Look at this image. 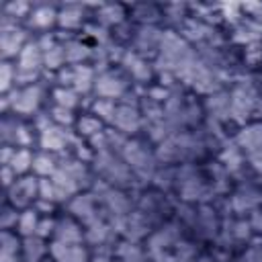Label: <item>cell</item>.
<instances>
[{"instance_id": "obj_1", "label": "cell", "mask_w": 262, "mask_h": 262, "mask_svg": "<svg viewBox=\"0 0 262 262\" xmlns=\"http://www.w3.org/2000/svg\"><path fill=\"white\" fill-rule=\"evenodd\" d=\"M205 149V143L199 139L196 133L192 131H176L172 135H168L162 143H158L156 147V158L160 164H186L194 158H199Z\"/></svg>"}, {"instance_id": "obj_2", "label": "cell", "mask_w": 262, "mask_h": 262, "mask_svg": "<svg viewBox=\"0 0 262 262\" xmlns=\"http://www.w3.org/2000/svg\"><path fill=\"white\" fill-rule=\"evenodd\" d=\"M92 170L94 174L98 176L96 180H102L104 184L108 186H115V188H129L135 184V174L131 172V168L125 164V160L111 151V149H104V151H96L94 158H92Z\"/></svg>"}, {"instance_id": "obj_3", "label": "cell", "mask_w": 262, "mask_h": 262, "mask_svg": "<svg viewBox=\"0 0 262 262\" xmlns=\"http://www.w3.org/2000/svg\"><path fill=\"white\" fill-rule=\"evenodd\" d=\"M43 84H31V86H23V88H14L6 94H2L0 98V111L2 115H16L20 119H29L39 115L41 104H43Z\"/></svg>"}, {"instance_id": "obj_4", "label": "cell", "mask_w": 262, "mask_h": 262, "mask_svg": "<svg viewBox=\"0 0 262 262\" xmlns=\"http://www.w3.org/2000/svg\"><path fill=\"white\" fill-rule=\"evenodd\" d=\"M121 158L131 168V172L135 174L137 180H141V182L154 180L160 162L156 158V151H151L145 141H141L137 137H129L121 151Z\"/></svg>"}, {"instance_id": "obj_5", "label": "cell", "mask_w": 262, "mask_h": 262, "mask_svg": "<svg viewBox=\"0 0 262 262\" xmlns=\"http://www.w3.org/2000/svg\"><path fill=\"white\" fill-rule=\"evenodd\" d=\"M262 94L252 82H239L229 92V119L239 125H248V121L260 111Z\"/></svg>"}, {"instance_id": "obj_6", "label": "cell", "mask_w": 262, "mask_h": 262, "mask_svg": "<svg viewBox=\"0 0 262 262\" xmlns=\"http://www.w3.org/2000/svg\"><path fill=\"white\" fill-rule=\"evenodd\" d=\"M190 53V45L188 41L176 33V31H164L162 43H160V51L154 59V70L158 74H166V76H174L176 68L180 66V61Z\"/></svg>"}, {"instance_id": "obj_7", "label": "cell", "mask_w": 262, "mask_h": 262, "mask_svg": "<svg viewBox=\"0 0 262 262\" xmlns=\"http://www.w3.org/2000/svg\"><path fill=\"white\" fill-rule=\"evenodd\" d=\"M94 94L96 98H108L121 102L125 96L131 94V78L123 70H113V68L98 70L94 82Z\"/></svg>"}, {"instance_id": "obj_8", "label": "cell", "mask_w": 262, "mask_h": 262, "mask_svg": "<svg viewBox=\"0 0 262 262\" xmlns=\"http://www.w3.org/2000/svg\"><path fill=\"white\" fill-rule=\"evenodd\" d=\"M29 41H31V37H29L27 27H20V23H16L8 16L0 18V55H2V61L16 59Z\"/></svg>"}, {"instance_id": "obj_9", "label": "cell", "mask_w": 262, "mask_h": 262, "mask_svg": "<svg viewBox=\"0 0 262 262\" xmlns=\"http://www.w3.org/2000/svg\"><path fill=\"white\" fill-rule=\"evenodd\" d=\"M96 68L90 63H82V66H66L59 72H55V80L57 86H68L74 88L80 96L94 92V82H96Z\"/></svg>"}, {"instance_id": "obj_10", "label": "cell", "mask_w": 262, "mask_h": 262, "mask_svg": "<svg viewBox=\"0 0 262 262\" xmlns=\"http://www.w3.org/2000/svg\"><path fill=\"white\" fill-rule=\"evenodd\" d=\"M0 139H2V145L31 149V145L35 143V127L16 115H2Z\"/></svg>"}, {"instance_id": "obj_11", "label": "cell", "mask_w": 262, "mask_h": 262, "mask_svg": "<svg viewBox=\"0 0 262 262\" xmlns=\"http://www.w3.org/2000/svg\"><path fill=\"white\" fill-rule=\"evenodd\" d=\"M39 199V178L35 174H25L14 180V184L4 190V201L16 207L18 211L29 209Z\"/></svg>"}, {"instance_id": "obj_12", "label": "cell", "mask_w": 262, "mask_h": 262, "mask_svg": "<svg viewBox=\"0 0 262 262\" xmlns=\"http://www.w3.org/2000/svg\"><path fill=\"white\" fill-rule=\"evenodd\" d=\"M182 229L184 227L178 221H168V223H162L158 229H154L145 239L147 256L151 258L162 252H172L174 246L182 239Z\"/></svg>"}, {"instance_id": "obj_13", "label": "cell", "mask_w": 262, "mask_h": 262, "mask_svg": "<svg viewBox=\"0 0 262 262\" xmlns=\"http://www.w3.org/2000/svg\"><path fill=\"white\" fill-rule=\"evenodd\" d=\"M145 125L143 113L139 102H119L115 121H113V129H117L119 133H123L125 137H135Z\"/></svg>"}, {"instance_id": "obj_14", "label": "cell", "mask_w": 262, "mask_h": 262, "mask_svg": "<svg viewBox=\"0 0 262 262\" xmlns=\"http://www.w3.org/2000/svg\"><path fill=\"white\" fill-rule=\"evenodd\" d=\"M121 61V70L131 78V82L135 84H147L151 82L156 70H154V63H149V59H145L143 55H139L137 51L133 49H125L119 57Z\"/></svg>"}, {"instance_id": "obj_15", "label": "cell", "mask_w": 262, "mask_h": 262, "mask_svg": "<svg viewBox=\"0 0 262 262\" xmlns=\"http://www.w3.org/2000/svg\"><path fill=\"white\" fill-rule=\"evenodd\" d=\"M74 139H76V133H72L66 127H59L55 123L37 135V143H39L41 151H49L55 156H61L63 151H68L72 147Z\"/></svg>"}, {"instance_id": "obj_16", "label": "cell", "mask_w": 262, "mask_h": 262, "mask_svg": "<svg viewBox=\"0 0 262 262\" xmlns=\"http://www.w3.org/2000/svg\"><path fill=\"white\" fill-rule=\"evenodd\" d=\"M66 209H68V213H70L72 217H76L84 227L102 215L100 209H98V201H96V196H94L92 190H82V192H78L76 196H72V199L66 203Z\"/></svg>"}, {"instance_id": "obj_17", "label": "cell", "mask_w": 262, "mask_h": 262, "mask_svg": "<svg viewBox=\"0 0 262 262\" xmlns=\"http://www.w3.org/2000/svg\"><path fill=\"white\" fill-rule=\"evenodd\" d=\"M164 31H160L156 25H141L135 33H133V51H137L139 55L154 57L160 51V43H162Z\"/></svg>"}, {"instance_id": "obj_18", "label": "cell", "mask_w": 262, "mask_h": 262, "mask_svg": "<svg viewBox=\"0 0 262 262\" xmlns=\"http://www.w3.org/2000/svg\"><path fill=\"white\" fill-rule=\"evenodd\" d=\"M53 242H61V244H86L84 242V225L76 217H72L70 213L55 217Z\"/></svg>"}, {"instance_id": "obj_19", "label": "cell", "mask_w": 262, "mask_h": 262, "mask_svg": "<svg viewBox=\"0 0 262 262\" xmlns=\"http://www.w3.org/2000/svg\"><path fill=\"white\" fill-rule=\"evenodd\" d=\"M57 12H59V8L53 4H35L29 18L25 20V27L29 31H37L41 35H47L49 29L57 25Z\"/></svg>"}, {"instance_id": "obj_20", "label": "cell", "mask_w": 262, "mask_h": 262, "mask_svg": "<svg viewBox=\"0 0 262 262\" xmlns=\"http://www.w3.org/2000/svg\"><path fill=\"white\" fill-rule=\"evenodd\" d=\"M233 143L242 149V154L246 158L262 151V123H248L244 125L237 133H235V139Z\"/></svg>"}, {"instance_id": "obj_21", "label": "cell", "mask_w": 262, "mask_h": 262, "mask_svg": "<svg viewBox=\"0 0 262 262\" xmlns=\"http://www.w3.org/2000/svg\"><path fill=\"white\" fill-rule=\"evenodd\" d=\"M49 258L55 262H90V252L86 244H61L49 242Z\"/></svg>"}, {"instance_id": "obj_22", "label": "cell", "mask_w": 262, "mask_h": 262, "mask_svg": "<svg viewBox=\"0 0 262 262\" xmlns=\"http://www.w3.org/2000/svg\"><path fill=\"white\" fill-rule=\"evenodd\" d=\"M180 35L188 43H209L213 37V27L207 25L203 18H184L180 23Z\"/></svg>"}, {"instance_id": "obj_23", "label": "cell", "mask_w": 262, "mask_h": 262, "mask_svg": "<svg viewBox=\"0 0 262 262\" xmlns=\"http://www.w3.org/2000/svg\"><path fill=\"white\" fill-rule=\"evenodd\" d=\"M203 108H205V113L209 115V119H213V123L227 121V119H229V92L217 90V92L209 94V96L205 98Z\"/></svg>"}, {"instance_id": "obj_24", "label": "cell", "mask_w": 262, "mask_h": 262, "mask_svg": "<svg viewBox=\"0 0 262 262\" xmlns=\"http://www.w3.org/2000/svg\"><path fill=\"white\" fill-rule=\"evenodd\" d=\"M113 258H117V260H121V262H147L149 256H147L145 246H141L139 242H131V239L121 237V239L115 244Z\"/></svg>"}, {"instance_id": "obj_25", "label": "cell", "mask_w": 262, "mask_h": 262, "mask_svg": "<svg viewBox=\"0 0 262 262\" xmlns=\"http://www.w3.org/2000/svg\"><path fill=\"white\" fill-rule=\"evenodd\" d=\"M0 262H23V237L4 229L0 235Z\"/></svg>"}, {"instance_id": "obj_26", "label": "cell", "mask_w": 262, "mask_h": 262, "mask_svg": "<svg viewBox=\"0 0 262 262\" xmlns=\"http://www.w3.org/2000/svg\"><path fill=\"white\" fill-rule=\"evenodd\" d=\"M84 14H86L84 6L63 4V6H59V12H57V27L66 29V31H76L84 25Z\"/></svg>"}, {"instance_id": "obj_27", "label": "cell", "mask_w": 262, "mask_h": 262, "mask_svg": "<svg viewBox=\"0 0 262 262\" xmlns=\"http://www.w3.org/2000/svg\"><path fill=\"white\" fill-rule=\"evenodd\" d=\"M63 51H66L68 66H82V63H88L94 57L92 47L86 45L80 39H68V41H63Z\"/></svg>"}, {"instance_id": "obj_28", "label": "cell", "mask_w": 262, "mask_h": 262, "mask_svg": "<svg viewBox=\"0 0 262 262\" xmlns=\"http://www.w3.org/2000/svg\"><path fill=\"white\" fill-rule=\"evenodd\" d=\"M233 41L242 45H256L262 41V23L254 18L242 20L233 31Z\"/></svg>"}, {"instance_id": "obj_29", "label": "cell", "mask_w": 262, "mask_h": 262, "mask_svg": "<svg viewBox=\"0 0 262 262\" xmlns=\"http://www.w3.org/2000/svg\"><path fill=\"white\" fill-rule=\"evenodd\" d=\"M258 205H262V194H258L256 190H252L250 186L248 188H242L237 190L233 196H231V209L237 213V215H244V213H254L258 209Z\"/></svg>"}, {"instance_id": "obj_30", "label": "cell", "mask_w": 262, "mask_h": 262, "mask_svg": "<svg viewBox=\"0 0 262 262\" xmlns=\"http://www.w3.org/2000/svg\"><path fill=\"white\" fill-rule=\"evenodd\" d=\"M125 16L127 14H125V8L121 4H100L96 8V14H94L96 23L100 27H104V29L123 25L125 23Z\"/></svg>"}, {"instance_id": "obj_31", "label": "cell", "mask_w": 262, "mask_h": 262, "mask_svg": "<svg viewBox=\"0 0 262 262\" xmlns=\"http://www.w3.org/2000/svg\"><path fill=\"white\" fill-rule=\"evenodd\" d=\"M59 156H55V154H49V151H39V154H35V158H33V174L37 176V178H51L55 172H57V168H59Z\"/></svg>"}, {"instance_id": "obj_32", "label": "cell", "mask_w": 262, "mask_h": 262, "mask_svg": "<svg viewBox=\"0 0 262 262\" xmlns=\"http://www.w3.org/2000/svg\"><path fill=\"white\" fill-rule=\"evenodd\" d=\"M49 256L47 239H41L37 235L23 239V262H43Z\"/></svg>"}, {"instance_id": "obj_33", "label": "cell", "mask_w": 262, "mask_h": 262, "mask_svg": "<svg viewBox=\"0 0 262 262\" xmlns=\"http://www.w3.org/2000/svg\"><path fill=\"white\" fill-rule=\"evenodd\" d=\"M39 221H41V213L35 209V207H29V209H23L20 211V217H18V223H16V233L25 239V237H33L37 235V229H39Z\"/></svg>"}, {"instance_id": "obj_34", "label": "cell", "mask_w": 262, "mask_h": 262, "mask_svg": "<svg viewBox=\"0 0 262 262\" xmlns=\"http://www.w3.org/2000/svg\"><path fill=\"white\" fill-rule=\"evenodd\" d=\"M102 131H104V123H102L98 117H94L92 113L82 115V117L76 121V135L82 137V139H86V141H90L92 137H96V135L102 133Z\"/></svg>"}, {"instance_id": "obj_35", "label": "cell", "mask_w": 262, "mask_h": 262, "mask_svg": "<svg viewBox=\"0 0 262 262\" xmlns=\"http://www.w3.org/2000/svg\"><path fill=\"white\" fill-rule=\"evenodd\" d=\"M51 100L55 106H61V108H68V111H76L82 102L80 94L74 90V88H68V86H57L51 90Z\"/></svg>"}, {"instance_id": "obj_36", "label": "cell", "mask_w": 262, "mask_h": 262, "mask_svg": "<svg viewBox=\"0 0 262 262\" xmlns=\"http://www.w3.org/2000/svg\"><path fill=\"white\" fill-rule=\"evenodd\" d=\"M117 108H119V102L117 100H108V98H94L92 104H90V113L94 117H98L104 125H113L115 121V115H117Z\"/></svg>"}, {"instance_id": "obj_37", "label": "cell", "mask_w": 262, "mask_h": 262, "mask_svg": "<svg viewBox=\"0 0 262 262\" xmlns=\"http://www.w3.org/2000/svg\"><path fill=\"white\" fill-rule=\"evenodd\" d=\"M33 158H35V154H33L31 149H27V147H16V151H14V156H12L10 164H8V168H10L16 176H25V174H29V172L33 170Z\"/></svg>"}, {"instance_id": "obj_38", "label": "cell", "mask_w": 262, "mask_h": 262, "mask_svg": "<svg viewBox=\"0 0 262 262\" xmlns=\"http://www.w3.org/2000/svg\"><path fill=\"white\" fill-rule=\"evenodd\" d=\"M31 10H33V4H31V2L10 0V2H6V4L2 6V16H8V18L20 23V20H27V18H29Z\"/></svg>"}, {"instance_id": "obj_39", "label": "cell", "mask_w": 262, "mask_h": 262, "mask_svg": "<svg viewBox=\"0 0 262 262\" xmlns=\"http://www.w3.org/2000/svg\"><path fill=\"white\" fill-rule=\"evenodd\" d=\"M16 88V66L14 61H2L0 63V92L6 94Z\"/></svg>"}, {"instance_id": "obj_40", "label": "cell", "mask_w": 262, "mask_h": 262, "mask_svg": "<svg viewBox=\"0 0 262 262\" xmlns=\"http://www.w3.org/2000/svg\"><path fill=\"white\" fill-rule=\"evenodd\" d=\"M221 164L229 170V172H235V170H239L242 168V164H244V154H242V149L233 143V145H229V147H225L223 149V154H221Z\"/></svg>"}, {"instance_id": "obj_41", "label": "cell", "mask_w": 262, "mask_h": 262, "mask_svg": "<svg viewBox=\"0 0 262 262\" xmlns=\"http://www.w3.org/2000/svg\"><path fill=\"white\" fill-rule=\"evenodd\" d=\"M18 217H20V211H18L16 207H12L10 203L4 201L2 213H0V227H2V231H4V229L14 231V229H16V223H18Z\"/></svg>"}, {"instance_id": "obj_42", "label": "cell", "mask_w": 262, "mask_h": 262, "mask_svg": "<svg viewBox=\"0 0 262 262\" xmlns=\"http://www.w3.org/2000/svg\"><path fill=\"white\" fill-rule=\"evenodd\" d=\"M164 10H160L154 4H139L135 6V18L141 20V25H154L158 18H162Z\"/></svg>"}, {"instance_id": "obj_43", "label": "cell", "mask_w": 262, "mask_h": 262, "mask_svg": "<svg viewBox=\"0 0 262 262\" xmlns=\"http://www.w3.org/2000/svg\"><path fill=\"white\" fill-rule=\"evenodd\" d=\"M49 115H51V121L55 123V125H59V127H66V129H70L72 125H76V115H74V111H68V108H61V106H51L49 108Z\"/></svg>"}, {"instance_id": "obj_44", "label": "cell", "mask_w": 262, "mask_h": 262, "mask_svg": "<svg viewBox=\"0 0 262 262\" xmlns=\"http://www.w3.org/2000/svg\"><path fill=\"white\" fill-rule=\"evenodd\" d=\"M39 199L53 203V205L59 203V196H57V190H55V184L51 178H39Z\"/></svg>"}, {"instance_id": "obj_45", "label": "cell", "mask_w": 262, "mask_h": 262, "mask_svg": "<svg viewBox=\"0 0 262 262\" xmlns=\"http://www.w3.org/2000/svg\"><path fill=\"white\" fill-rule=\"evenodd\" d=\"M53 231H55V217H51V215H41L39 229H37V237H41V239H53Z\"/></svg>"}, {"instance_id": "obj_46", "label": "cell", "mask_w": 262, "mask_h": 262, "mask_svg": "<svg viewBox=\"0 0 262 262\" xmlns=\"http://www.w3.org/2000/svg\"><path fill=\"white\" fill-rule=\"evenodd\" d=\"M16 178H18V176H16L8 166H2V186H4V190H8V188L14 184Z\"/></svg>"}, {"instance_id": "obj_47", "label": "cell", "mask_w": 262, "mask_h": 262, "mask_svg": "<svg viewBox=\"0 0 262 262\" xmlns=\"http://www.w3.org/2000/svg\"><path fill=\"white\" fill-rule=\"evenodd\" d=\"M14 151H16V147H12V145H2V147H0V164H2V166H8L10 160H12V156H14Z\"/></svg>"}, {"instance_id": "obj_48", "label": "cell", "mask_w": 262, "mask_h": 262, "mask_svg": "<svg viewBox=\"0 0 262 262\" xmlns=\"http://www.w3.org/2000/svg\"><path fill=\"white\" fill-rule=\"evenodd\" d=\"M151 262H182V260L174 252H162V254L151 256Z\"/></svg>"}, {"instance_id": "obj_49", "label": "cell", "mask_w": 262, "mask_h": 262, "mask_svg": "<svg viewBox=\"0 0 262 262\" xmlns=\"http://www.w3.org/2000/svg\"><path fill=\"white\" fill-rule=\"evenodd\" d=\"M250 225H252V229H254L256 233H260V235H262V209H256V211L252 213Z\"/></svg>"}, {"instance_id": "obj_50", "label": "cell", "mask_w": 262, "mask_h": 262, "mask_svg": "<svg viewBox=\"0 0 262 262\" xmlns=\"http://www.w3.org/2000/svg\"><path fill=\"white\" fill-rule=\"evenodd\" d=\"M248 10L252 12V16H250V18H254V20L262 23V4H250V6H248Z\"/></svg>"}, {"instance_id": "obj_51", "label": "cell", "mask_w": 262, "mask_h": 262, "mask_svg": "<svg viewBox=\"0 0 262 262\" xmlns=\"http://www.w3.org/2000/svg\"><path fill=\"white\" fill-rule=\"evenodd\" d=\"M115 258L111 256V254H100V252H96L92 258H90V262H113Z\"/></svg>"}, {"instance_id": "obj_52", "label": "cell", "mask_w": 262, "mask_h": 262, "mask_svg": "<svg viewBox=\"0 0 262 262\" xmlns=\"http://www.w3.org/2000/svg\"><path fill=\"white\" fill-rule=\"evenodd\" d=\"M194 262H215V258H213V256H209V254H201Z\"/></svg>"}, {"instance_id": "obj_53", "label": "cell", "mask_w": 262, "mask_h": 262, "mask_svg": "<svg viewBox=\"0 0 262 262\" xmlns=\"http://www.w3.org/2000/svg\"><path fill=\"white\" fill-rule=\"evenodd\" d=\"M43 262H55V260H53V258H49V256H47V258H45V260H43Z\"/></svg>"}, {"instance_id": "obj_54", "label": "cell", "mask_w": 262, "mask_h": 262, "mask_svg": "<svg viewBox=\"0 0 262 262\" xmlns=\"http://www.w3.org/2000/svg\"><path fill=\"white\" fill-rule=\"evenodd\" d=\"M113 262H121V260H117V258H115V260H113Z\"/></svg>"}]
</instances>
